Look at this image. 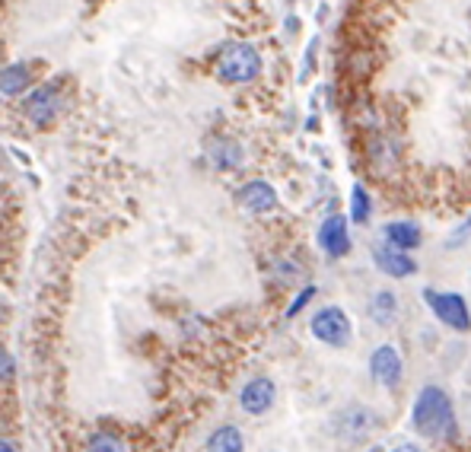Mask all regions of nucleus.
Wrapping results in <instances>:
<instances>
[{
    "label": "nucleus",
    "mask_w": 471,
    "mask_h": 452,
    "mask_svg": "<svg viewBox=\"0 0 471 452\" xmlns=\"http://www.w3.org/2000/svg\"><path fill=\"white\" fill-rule=\"evenodd\" d=\"M208 452H246V440H242V430L232 427V424H224L216 427L208 437Z\"/></svg>",
    "instance_id": "15"
},
{
    "label": "nucleus",
    "mask_w": 471,
    "mask_h": 452,
    "mask_svg": "<svg viewBox=\"0 0 471 452\" xmlns=\"http://www.w3.org/2000/svg\"><path fill=\"white\" fill-rule=\"evenodd\" d=\"M430 303L433 316L440 319V325H446L456 335H468L471 331V309L465 303L462 293H440V290H427L424 293Z\"/></svg>",
    "instance_id": "5"
},
{
    "label": "nucleus",
    "mask_w": 471,
    "mask_h": 452,
    "mask_svg": "<svg viewBox=\"0 0 471 452\" xmlns=\"http://www.w3.org/2000/svg\"><path fill=\"white\" fill-rule=\"evenodd\" d=\"M61 109H64V96H61V90H58V83L35 86V90L29 93V99H26V105H23L26 118H29L35 128L51 125L54 118L61 115Z\"/></svg>",
    "instance_id": "6"
},
{
    "label": "nucleus",
    "mask_w": 471,
    "mask_h": 452,
    "mask_svg": "<svg viewBox=\"0 0 471 452\" xmlns=\"http://www.w3.org/2000/svg\"><path fill=\"white\" fill-rule=\"evenodd\" d=\"M236 201L252 214H271L278 207V191H274L268 182L255 179V182H246V185L236 191Z\"/></svg>",
    "instance_id": "11"
},
{
    "label": "nucleus",
    "mask_w": 471,
    "mask_h": 452,
    "mask_svg": "<svg viewBox=\"0 0 471 452\" xmlns=\"http://www.w3.org/2000/svg\"><path fill=\"white\" fill-rule=\"evenodd\" d=\"M208 160L216 166V169H239L242 163V147L236 141H230V137H216V141L208 144Z\"/></svg>",
    "instance_id": "12"
},
{
    "label": "nucleus",
    "mask_w": 471,
    "mask_h": 452,
    "mask_svg": "<svg viewBox=\"0 0 471 452\" xmlns=\"http://www.w3.org/2000/svg\"><path fill=\"white\" fill-rule=\"evenodd\" d=\"M274 398H278V386H274V379L258 376V379H248L239 389V408L246 414H252V417H262V414L271 411Z\"/></svg>",
    "instance_id": "9"
},
{
    "label": "nucleus",
    "mask_w": 471,
    "mask_h": 452,
    "mask_svg": "<svg viewBox=\"0 0 471 452\" xmlns=\"http://www.w3.org/2000/svg\"><path fill=\"white\" fill-rule=\"evenodd\" d=\"M312 297H316V287H306V290H302V293H300V297L294 300V303L287 306V316H290V319H294V316H300V312L306 309V306H310V300H312Z\"/></svg>",
    "instance_id": "19"
},
{
    "label": "nucleus",
    "mask_w": 471,
    "mask_h": 452,
    "mask_svg": "<svg viewBox=\"0 0 471 452\" xmlns=\"http://www.w3.org/2000/svg\"><path fill=\"white\" fill-rule=\"evenodd\" d=\"M370 376L376 379V386H382V389H398L404 376L402 351H398L395 344H379L376 351L370 354Z\"/></svg>",
    "instance_id": "7"
},
{
    "label": "nucleus",
    "mask_w": 471,
    "mask_h": 452,
    "mask_svg": "<svg viewBox=\"0 0 471 452\" xmlns=\"http://www.w3.org/2000/svg\"><path fill=\"white\" fill-rule=\"evenodd\" d=\"M373 261H376V268L386 274V277H411V274L418 271V261H414L408 252L389 245V242L373 252Z\"/></svg>",
    "instance_id": "10"
},
{
    "label": "nucleus",
    "mask_w": 471,
    "mask_h": 452,
    "mask_svg": "<svg viewBox=\"0 0 471 452\" xmlns=\"http://www.w3.org/2000/svg\"><path fill=\"white\" fill-rule=\"evenodd\" d=\"M411 424L424 440H446L456 433V405L446 389L440 386H424L414 398Z\"/></svg>",
    "instance_id": "1"
},
{
    "label": "nucleus",
    "mask_w": 471,
    "mask_h": 452,
    "mask_svg": "<svg viewBox=\"0 0 471 452\" xmlns=\"http://www.w3.org/2000/svg\"><path fill=\"white\" fill-rule=\"evenodd\" d=\"M392 452H420V449H418L414 443H402V446H395Z\"/></svg>",
    "instance_id": "21"
},
{
    "label": "nucleus",
    "mask_w": 471,
    "mask_h": 452,
    "mask_svg": "<svg viewBox=\"0 0 471 452\" xmlns=\"http://www.w3.org/2000/svg\"><path fill=\"white\" fill-rule=\"evenodd\" d=\"M0 452H16V449L10 446V440H4V443H0Z\"/></svg>",
    "instance_id": "23"
},
{
    "label": "nucleus",
    "mask_w": 471,
    "mask_h": 452,
    "mask_svg": "<svg viewBox=\"0 0 471 452\" xmlns=\"http://www.w3.org/2000/svg\"><path fill=\"white\" fill-rule=\"evenodd\" d=\"M316 242L328 258L348 255L350 252V220L344 217V214H328V217L318 223Z\"/></svg>",
    "instance_id": "8"
},
{
    "label": "nucleus",
    "mask_w": 471,
    "mask_h": 452,
    "mask_svg": "<svg viewBox=\"0 0 471 452\" xmlns=\"http://www.w3.org/2000/svg\"><path fill=\"white\" fill-rule=\"evenodd\" d=\"M468 233H471V220H468V223H462V230H456V233L449 236V249H456V245H462V239H465V236H468Z\"/></svg>",
    "instance_id": "20"
},
{
    "label": "nucleus",
    "mask_w": 471,
    "mask_h": 452,
    "mask_svg": "<svg viewBox=\"0 0 471 452\" xmlns=\"http://www.w3.org/2000/svg\"><path fill=\"white\" fill-rule=\"evenodd\" d=\"M370 214H373V201H370V195H366V188L354 185L350 188V220H354V223H366Z\"/></svg>",
    "instance_id": "17"
},
{
    "label": "nucleus",
    "mask_w": 471,
    "mask_h": 452,
    "mask_svg": "<svg viewBox=\"0 0 471 452\" xmlns=\"http://www.w3.org/2000/svg\"><path fill=\"white\" fill-rule=\"evenodd\" d=\"M310 328L316 341L328 344L334 351L350 347V341H354V322H350V316L341 309V306H322V309L312 316Z\"/></svg>",
    "instance_id": "3"
},
{
    "label": "nucleus",
    "mask_w": 471,
    "mask_h": 452,
    "mask_svg": "<svg viewBox=\"0 0 471 452\" xmlns=\"http://www.w3.org/2000/svg\"><path fill=\"white\" fill-rule=\"evenodd\" d=\"M86 452H128V446H124V440L115 437V433L99 430V433H93V437H90V443H86Z\"/></svg>",
    "instance_id": "18"
},
{
    "label": "nucleus",
    "mask_w": 471,
    "mask_h": 452,
    "mask_svg": "<svg viewBox=\"0 0 471 452\" xmlns=\"http://www.w3.org/2000/svg\"><path fill=\"white\" fill-rule=\"evenodd\" d=\"M262 74V55L248 42H232L216 55V77L224 83H252Z\"/></svg>",
    "instance_id": "2"
},
{
    "label": "nucleus",
    "mask_w": 471,
    "mask_h": 452,
    "mask_svg": "<svg viewBox=\"0 0 471 452\" xmlns=\"http://www.w3.org/2000/svg\"><path fill=\"white\" fill-rule=\"evenodd\" d=\"M382 236H386L389 245H395V249H402V252L418 249L420 239H424V236H420V226L408 223V220H398V223H386Z\"/></svg>",
    "instance_id": "13"
},
{
    "label": "nucleus",
    "mask_w": 471,
    "mask_h": 452,
    "mask_svg": "<svg viewBox=\"0 0 471 452\" xmlns=\"http://www.w3.org/2000/svg\"><path fill=\"white\" fill-rule=\"evenodd\" d=\"M29 83H32L29 64H10V67H4V77H0V93L13 99V96H23Z\"/></svg>",
    "instance_id": "16"
},
{
    "label": "nucleus",
    "mask_w": 471,
    "mask_h": 452,
    "mask_svg": "<svg viewBox=\"0 0 471 452\" xmlns=\"http://www.w3.org/2000/svg\"><path fill=\"white\" fill-rule=\"evenodd\" d=\"M10 370H13L10 367V354H4V379H10Z\"/></svg>",
    "instance_id": "22"
},
{
    "label": "nucleus",
    "mask_w": 471,
    "mask_h": 452,
    "mask_svg": "<svg viewBox=\"0 0 471 452\" xmlns=\"http://www.w3.org/2000/svg\"><path fill=\"white\" fill-rule=\"evenodd\" d=\"M379 424H382L379 421V414L364 405H348V408H341L338 414H332L334 437L348 440V443H360V440L373 437L379 430Z\"/></svg>",
    "instance_id": "4"
},
{
    "label": "nucleus",
    "mask_w": 471,
    "mask_h": 452,
    "mask_svg": "<svg viewBox=\"0 0 471 452\" xmlns=\"http://www.w3.org/2000/svg\"><path fill=\"white\" fill-rule=\"evenodd\" d=\"M370 319L376 325L389 328L395 319H398V297H395L392 290H376L370 297Z\"/></svg>",
    "instance_id": "14"
}]
</instances>
